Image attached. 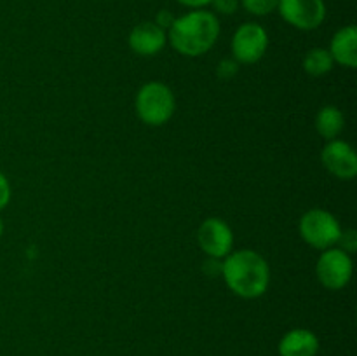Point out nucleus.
Masks as SVG:
<instances>
[{"label":"nucleus","instance_id":"1a4fd4ad","mask_svg":"<svg viewBox=\"0 0 357 356\" xmlns=\"http://www.w3.org/2000/svg\"><path fill=\"white\" fill-rule=\"evenodd\" d=\"M324 168L340 180H352L357 175V156L351 145L342 140H330L323 149Z\"/></svg>","mask_w":357,"mask_h":356},{"label":"nucleus","instance_id":"f257e3e1","mask_svg":"<svg viewBox=\"0 0 357 356\" xmlns=\"http://www.w3.org/2000/svg\"><path fill=\"white\" fill-rule=\"evenodd\" d=\"M227 286L243 299L264 295L271 283V269L265 258L253 250H239L227 255L222 264Z\"/></svg>","mask_w":357,"mask_h":356},{"label":"nucleus","instance_id":"9d476101","mask_svg":"<svg viewBox=\"0 0 357 356\" xmlns=\"http://www.w3.org/2000/svg\"><path fill=\"white\" fill-rule=\"evenodd\" d=\"M167 35L155 21H145L129 34V47L139 56H153L166 45Z\"/></svg>","mask_w":357,"mask_h":356},{"label":"nucleus","instance_id":"dca6fc26","mask_svg":"<svg viewBox=\"0 0 357 356\" xmlns=\"http://www.w3.org/2000/svg\"><path fill=\"white\" fill-rule=\"evenodd\" d=\"M211 6L222 14H234L239 7V0H211Z\"/></svg>","mask_w":357,"mask_h":356},{"label":"nucleus","instance_id":"39448f33","mask_svg":"<svg viewBox=\"0 0 357 356\" xmlns=\"http://www.w3.org/2000/svg\"><path fill=\"white\" fill-rule=\"evenodd\" d=\"M316 274L328 290H342L352 278L351 257L340 248H328L317 260Z\"/></svg>","mask_w":357,"mask_h":356},{"label":"nucleus","instance_id":"f3484780","mask_svg":"<svg viewBox=\"0 0 357 356\" xmlns=\"http://www.w3.org/2000/svg\"><path fill=\"white\" fill-rule=\"evenodd\" d=\"M10 201V185L7 181V178L3 177V173L0 171V209L6 208Z\"/></svg>","mask_w":357,"mask_h":356},{"label":"nucleus","instance_id":"2eb2a0df","mask_svg":"<svg viewBox=\"0 0 357 356\" xmlns=\"http://www.w3.org/2000/svg\"><path fill=\"white\" fill-rule=\"evenodd\" d=\"M239 3L255 16H267L278 9V0H241Z\"/></svg>","mask_w":357,"mask_h":356},{"label":"nucleus","instance_id":"6e6552de","mask_svg":"<svg viewBox=\"0 0 357 356\" xmlns=\"http://www.w3.org/2000/svg\"><path fill=\"white\" fill-rule=\"evenodd\" d=\"M199 246L211 258H222L232 251L234 234L229 223L220 218H208L201 223L197 232Z\"/></svg>","mask_w":357,"mask_h":356},{"label":"nucleus","instance_id":"ddd939ff","mask_svg":"<svg viewBox=\"0 0 357 356\" xmlns=\"http://www.w3.org/2000/svg\"><path fill=\"white\" fill-rule=\"evenodd\" d=\"M345 126L344 114L333 105H328L319 110L316 117V129L324 140H335Z\"/></svg>","mask_w":357,"mask_h":356},{"label":"nucleus","instance_id":"6ab92c4d","mask_svg":"<svg viewBox=\"0 0 357 356\" xmlns=\"http://www.w3.org/2000/svg\"><path fill=\"white\" fill-rule=\"evenodd\" d=\"M174 20H176V17H174L169 10H160V13L157 14L155 23L159 24L160 28H164V30H166V28H171V24L174 23Z\"/></svg>","mask_w":357,"mask_h":356},{"label":"nucleus","instance_id":"a211bd4d","mask_svg":"<svg viewBox=\"0 0 357 356\" xmlns=\"http://www.w3.org/2000/svg\"><path fill=\"white\" fill-rule=\"evenodd\" d=\"M338 243L342 244V248L344 250H349V251H354L357 248V239H356V232L354 230H342V236H340V241Z\"/></svg>","mask_w":357,"mask_h":356},{"label":"nucleus","instance_id":"412c9836","mask_svg":"<svg viewBox=\"0 0 357 356\" xmlns=\"http://www.w3.org/2000/svg\"><path fill=\"white\" fill-rule=\"evenodd\" d=\"M2 232H3V223L2 220H0V237H2Z\"/></svg>","mask_w":357,"mask_h":356},{"label":"nucleus","instance_id":"0eeeda50","mask_svg":"<svg viewBox=\"0 0 357 356\" xmlns=\"http://www.w3.org/2000/svg\"><path fill=\"white\" fill-rule=\"evenodd\" d=\"M268 45V35L258 23H244L236 30L232 38L234 58L239 63H257L265 54Z\"/></svg>","mask_w":357,"mask_h":356},{"label":"nucleus","instance_id":"9b49d317","mask_svg":"<svg viewBox=\"0 0 357 356\" xmlns=\"http://www.w3.org/2000/svg\"><path fill=\"white\" fill-rule=\"evenodd\" d=\"M317 353H319V339L307 328H295L279 342L281 356H316Z\"/></svg>","mask_w":357,"mask_h":356},{"label":"nucleus","instance_id":"aec40b11","mask_svg":"<svg viewBox=\"0 0 357 356\" xmlns=\"http://www.w3.org/2000/svg\"><path fill=\"white\" fill-rule=\"evenodd\" d=\"M181 6L192 7V9H201V7H206L211 3V0H176Z\"/></svg>","mask_w":357,"mask_h":356},{"label":"nucleus","instance_id":"f8f14e48","mask_svg":"<svg viewBox=\"0 0 357 356\" xmlns=\"http://www.w3.org/2000/svg\"><path fill=\"white\" fill-rule=\"evenodd\" d=\"M330 54L333 61L356 68L357 66V28L354 24L340 28L331 38Z\"/></svg>","mask_w":357,"mask_h":356},{"label":"nucleus","instance_id":"7ed1b4c3","mask_svg":"<svg viewBox=\"0 0 357 356\" xmlns=\"http://www.w3.org/2000/svg\"><path fill=\"white\" fill-rule=\"evenodd\" d=\"M176 110L174 94L166 84L149 82L138 91L136 112L139 119L149 126H162L173 117Z\"/></svg>","mask_w":357,"mask_h":356},{"label":"nucleus","instance_id":"4468645a","mask_svg":"<svg viewBox=\"0 0 357 356\" xmlns=\"http://www.w3.org/2000/svg\"><path fill=\"white\" fill-rule=\"evenodd\" d=\"M333 68V58L330 51L323 47L310 49L303 58V70L312 77H321Z\"/></svg>","mask_w":357,"mask_h":356},{"label":"nucleus","instance_id":"f03ea898","mask_svg":"<svg viewBox=\"0 0 357 356\" xmlns=\"http://www.w3.org/2000/svg\"><path fill=\"white\" fill-rule=\"evenodd\" d=\"M218 35V17L209 10L197 9L174 20L167 34V40L180 54L197 58L216 44Z\"/></svg>","mask_w":357,"mask_h":356},{"label":"nucleus","instance_id":"423d86ee","mask_svg":"<svg viewBox=\"0 0 357 356\" xmlns=\"http://www.w3.org/2000/svg\"><path fill=\"white\" fill-rule=\"evenodd\" d=\"M282 20L298 30H316L326 17L324 0H278Z\"/></svg>","mask_w":357,"mask_h":356},{"label":"nucleus","instance_id":"20e7f679","mask_svg":"<svg viewBox=\"0 0 357 356\" xmlns=\"http://www.w3.org/2000/svg\"><path fill=\"white\" fill-rule=\"evenodd\" d=\"M300 236L307 244L324 251L340 241L342 227L330 212L314 208L300 220Z\"/></svg>","mask_w":357,"mask_h":356}]
</instances>
